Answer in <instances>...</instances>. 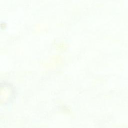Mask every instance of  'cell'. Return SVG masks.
Returning <instances> with one entry per match:
<instances>
[{
	"label": "cell",
	"instance_id": "1",
	"mask_svg": "<svg viewBox=\"0 0 128 128\" xmlns=\"http://www.w3.org/2000/svg\"><path fill=\"white\" fill-rule=\"evenodd\" d=\"M15 92L12 86L9 83H0V102L6 104L9 103L14 98Z\"/></svg>",
	"mask_w": 128,
	"mask_h": 128
}]
</instances>
